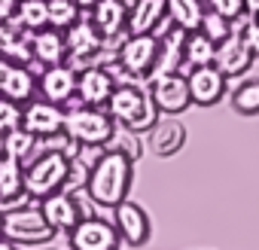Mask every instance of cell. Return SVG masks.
I'll return each instance as SVG.
<instances>
[{
	"mask_svg": "<svg viewBox=\"0 0 259 250\" xmlns=\"http://www.w3.org/2000/svg\"><path fill=\"white\" fill-rule=\"evenodd\" d=\"M132 174H135V162L119 150H107L95 159V165L89 168V195L95 204L101 207H116L128 189H132Z\"/></svg>",
	"mask_w": 259,
	"mask_h": 250,
	"instance_id": "6da1fadb",
	"label": "cell"
},
{
	"mask_svg": "<svg viewBox=\"0 0 259 250\" xmlns=\"http://www.w3.org/2000/svg\"><path fill=\"white\" fill-rule=\"evenodd\" d=\"M107 110L113 116V122L119 125H128L132 132H147L159 122V107L153 101V95H147V89L135 86V82H122L113 89L110 101H107Z\"/></svg>",
	"mask_w": 259,
	"mask_h": 250,
	"instance_id": "7a4b0ae2",
	"label": "cell"
},
{
	"mask_svg": "<svg viewBox=\"0 0 259 250\" xmlns=\"http://www.w3.org/2000/svg\"><path fill=\"white\" fill-rule=\"evenodd\" d=\"M67 165H70V156L64 150L43 153L25 171V192L34 195V198H46V195L58 192L64 186V180H67Z\"/></svg>",
	"mask_w": 259,
	"mask_h": 250,
	"instance_id": "3957f363",
	"label": "cell"
},
{
	"mask_svg": "<svg viewBox=\"0 0 259 250\" xmlns=\"http://www.w3.org/2000/svg\"><path fill=\"white\" fill-rule=\"evenodd\" d=\"M113 125L116 122H113L110 113H104L98 107H82V104L70 107L67 116H64V132L76 144H98V147H104L110 141V135H113Z\"/></svg>",
	"mask_w": 259,
	"mask_h": 250,
	"instance_id": "277c9868",
	"label": "cell"
},
{
	"mask_svg": "<svg viewBox=\"0 0 259 250\" xmlns=\"http://www.w3.org/2000/svg\"><path fill=\"white\" fill-rule=\"evenodd\" d=\"M4 235L13 244H37V241H49L55 235V229L49 226L43 211L16 207V211L4 214Z\"/></svg>",
	"mask_w": 259,
	"mask_h": 250,
	"instance_id": "5b68a950",
	"label": "cell"
},
{
	"mask_svg": "<svg viewBox=\"0 0 259 250\" xmlns=\"http://www.w3.org/2000/svg\"><path fill=\"white\" fill-rule=\"evenodd\" d=\"M159 58V37L153 31L147 34H132L119 46V64L132 76H150Z\"/></svg>",
	"mask_w": 259,
	"mask_h": 250,
	"instance_id": "8992f818",
	"label": "cell"
},
{
	"mask_svg": "<svg viewBox=\"0 0 259 250\" xmlns=\"http://www.w3.org/2000/svg\"><path fill=\"white\" fill-rule=\"evenodd\" d=\"M113 211H116V232H119V241L132 244V247H141V244L150 241V214H147L138 201L122 198Z\"/></svg>",
	"mask_w": 259,
	"mask_h": 250,
	"instance_id": "52a82bcc",
	"label": "cell"
},
{
	"mask_svg": "<svg viewBox=\"0 0 259 250\" xmlns=\"http://www.w3.org/2000/svg\"><path fill=\"white\" fill-rule=\"evenodd\" d=\"M92 25L98 28L104 46H119L128 28V7L122 0H98L92 7Z\"/></svg>",
	"mask_w": 259,
	"mask_h": 250,
	"instance_id": "ba28073f",
	"label": "cell"
},
{
	"mask_svg": "<svg viewBox=\"0 0 259 250\" xmlns=\"http://www.w3.org/2000/svg\"><path fill=\"white\" fill-rule=\"evenodd\" d=\"M153 101H156V107L162 110V113H171V116H177V113H183L189 104H192V95H189V79L183 76V73H165V76H159V79H153Z\"/></svg>",
	"mask_w": 259,
	"mask_h": 250,
	"instance_id": "9c48e42d",
	"label": "cell"
},
{
	"mask_svg": "<svg viewBox=\"0 0 259 250\" xmlns=\"http://www.w3.org/2000/svg\"><path fill=\"white\" fill-rule=\"evenodd\" d=\"M64 116L67 113L61 110V104H55V101H34L22 113V125L37 138H58L64 132Z\"/></svg>",
	"mask_w": 259,
	"mask_h": 250,
	"instance_id": "30bf717a",
	"label": "cell"
},
{
	"mask_svg": "<svg viewBox=\"0 0 259 250\" xmlns=\"http://www.w3.org/2000/svg\"><path fill=\"white\" fill-rule=\"evenodd\" d=\"M186 79H189L192 104L210 107V104H217V101L226 95V79H229V76H226L217 64H201V67H192V73H189Z\"/></svg>",
	"mask_w": 259,
	"mask_h": 250,
	"instance_id": "8fae6325",
	"label": "cell"
},
{
	"mask_svg": "<svg viewBox=\"0 0 259 250\" xmlns=\"http://www.w3.org/2000/svg\"><path fill=\"white\" fill-rule=\"evenodd\" d=\"M70 241L79 250H113L119 244V232L116 226H110L107 220L98 217H85L70 229Z\"/></svg>",
	"mask_w": 259,
	"mask_h": 250,
	"instance_id": "7c38bea8",
	"label": "cell"
},
{
	"mask_svg": "<svg viewBox=\"0 0 259 250\" xmlns=\"http://www.w3.org/2000/svg\"><path fill=\"white\" fill-rule=\"evenodd\" d=\"M253 49L247 46V40L238 34V31H232L226 40H220L217 43V55H213V64L226 73V76H241V73H247L250 70V64H253Z\"/></svg>",
	"mask_w": 259,
	"mask_h": 250,
	"instance_id": "4fadbf2b",
	"label": "cell"
},
{
	"mask_svg": "<svg viewBox=\"0 0 259 250\" xmlns=\"http://www.w3.org/2000/svg\"><path fill=\"white\" fill-rule=\"evenodd\" d=\"M113 89H116V79H113V73L107 67L89 64L82 73H76V95H79L82 104H92V107L107 104Z\"/></svg>",
	"mask_w": 259,
	"mask_h": 250,
	"instance_id": "5bb4252c",
	"label": "cell"
},
{
	"mask_svg": "<svg viewBox=\"0 0 259 250\" xmlns=\"http://www.w3.org/2000/svg\"><path fill=\"white\" fill-rule=\"evenodd\" d=\"M183 144H186V125L177 122V119H171V113H168V119H159L150 129V150L159 159L177 156L183 150Z\"/></svg>",
	"mask_w": 259,
	"mask_h": 250,
	"instance_id": "9a60e30c",
	"label": "cell"
},
{
	"mask_svg": "<svg viewBox=\"0 0 259 250\" xmlns=\"http://www.w3.org/2000/svg\"><path fill=\"white\" fill-rule=\"evenodd\" d=\"M40 92L46 101H55V104H67L76 92V70L67 67L64 61L61 64H46L43 76H40Z\"/></svg>",
	"mask_w": 259,
	"mask_h": 250,
	"instance_id": "2e32d148",
	"label": "cell"
},
{
	"mask_svg": "<svg viewBox=\"0 0 259 250\" xmlns=\"http://www.w3.org/2000/svg\"><path fill=\"white\" fill-rule=\"evenodd\" d=\"M64 40H67V55L73 61H85V58L98 55V49H104V40L92 22H73Z\"/></svg>",
	"mask_w": 259,
	"mask_h": 250,
	"instance_id": "e0dca14e",
	"label": "cell"
},
{
	"mask_svg": "<svg viewBox=\"0 0 259 250\" xmlns=\"http://www.w3.org/2000/svg\"><path fill=\"white\" fill-rule=\"evenodd\" d=\"M43 217L49 220L52 229H61V232H70L76 223H79V207L70 195H61V192H52L43 198Z\"/></svg>",
	"mask_w": 259,
	"mask_h": 250,
	"instance_id": "ac0fdd59",
	"label": "cell"
},
{
	"mask_svg": "<svg viewBox=\"0 0 259 250\" xmlns=\"http://www.w3.org/2000/svg\"><path fill=\"white\" fill-rule=\"evenodd\" d=\"M168 16V0H135L128 10V31L147 34Z\"/></svg>",
	"mask_w": 259,
	"mask_h": 250,
	"instance_id": "d6986e66",
	"label": "cell"
},
{
	"mask_svg": "<svg viewBox=\"0 0 259 250\" xmlns=\"http://www.w3.org/2000/svg\"><path fill=\"white\" fill-rule=\"evenodd\" d=\"M183 43H186V31L177 28L171 34H165V40H159V58H156V67L150 73V79H159L165 73H174L183 61Z\"/></svg>",
	"mask_w": 259,
	"mask_h": 250,
	"instance_id": "ffe728a7",
	"label": "cell"
},
{
	"mask_svg": "<svg viewBox=\"0 0 259 250\" xmlns=\"http://www.w3.org/2000/svg\"><path fill=\"white\" fill-rule=\"evenodd\" d=\"M31 52L37 61L43 64H61L67 58V40L61 34V28H52V31H37L34 40H31Z\"/></svg>",
	"mask_w": 259,
	"mask_h": 250,
	"instance_id": "44dd1931",
	"label": "cell"
},
{
	"mask_svg": "<svg viewBox=\"0 0 259 250\" xmlns=\"http://www.w3.org/2000/svg\"><path fill=\"white\" fill-rule=\"evenodd\" d=\"M25 192V171H22V159H16L13 153L0 156V201H16Z\"/></svg>",
	"mask_w": 259,
	"mask_h": 250,
	"instance_id": "7402d4cb",
	"label": "cell"
},
{
	"mask_svg": "<svg viewBox=\"0 0 259 250\" xmlns=\"http://www.w3.org/2000/svg\"><path fill=\"white\" fill-rule=\"evenodd\" d=\"M213 55H217V43L198 28V31H186V43H183V58L192 64V67H201V64H213Z\"/></svg>",
	"mask_w": 259,
	"mask_h": 250,
	"instance_id": "603a6c76",
	"label": "cell"
},
{
	"mask_svg": "<svg viewBox=\"0 0 259 250\" xmlns=\"http://www.w3.org/2000/svg\"><path fill=\"white\" fill-rule=\"evenodd\" d=\"M168 16L177 28L198 31L201 19H204V4L201 0H168Z\"/></svg>",
	"mask_w": 259,
	"mask_h": 250,
	"instance_id": "cb8c5ba5",
	"label": "cell"
},
{
	"mask_svg": "<svg viewBox=\"0 0 259 250\" xmlns=\"http://www.w3.org/2000/svg\"><path fill=\"white\" fill-rule=\"evenodd\" d=\"M34 89H37L34 73H31L28 67H22V64H13V67H10L7 82H4V89H0V95H7V98H13V101H19V104H22V101H31Z\"/></svg>",
	"mask_w": 259,
	"mask_h": 250,
	"instance_id": "d4e9b609",
	"label": "cell"
},
{
	"mask_svg": "<svg viewBox=\"0 0 259 250\" xmlns=\"http://www.w3.org/2000/svg\"><path fill=\"white\" fill-rule=\"evenodd\" d=\"M0 55L10 58V61H28V58H34L31 43L22 37V31L10 28V22H0Z\"/></svg>",
	"mask_w": 259,
	"mask_h": 250,
	"instance_id": "484cf974",
	"label": "cell"
},
{
	"mask_svg": "<svg viewBox=\"0 0 259 250\" xmlns=\"http://www.w3.org/2000/svg\"><path fill=\"white\" fill-rule=\"evenodd\" d=\"M16 19L28 31H40L49 25V0H19Z\"/></svg>",
	"mask_w": 259,
	"mask_h": 250,
	"instance_id": "4316f807",
	"label": "cell"
},
{
	"mask_svg": "<svg viewBox=\"0 0 259 250\" xmlns=\"http://www.w3.org/2000/svg\"><path fill=\"white\" fill-rule=\"evenodd\" d=\"M107 150H119V153H125L128 159H141V153H144V147H141V138H138V132H132L128 125H113V135H110V141L104 144Z\"/></svg>",
	"mask_w": 259,
	"mask_h": 250,
	"instance_id": "83f0119b",
	"label": "cell"
},
{
	"mask_svg": "<svg viewBox=\"0 0 259 250\" xmlns=\"http://www.w3.org/2000/svg\"><path fill=\"white\" fill-rule=\"evenodd\" d=\"M232 107L241 116H259V79H247L232 92Z\"/></svg>",
	"mask_w": 259,
	"mask_h": 250,
	"instance_id": "f1b7e54d",
	"label": "cell"
},
{
	"mask_svg": "<svg viewBox=\"0 0 259 250\" xmlns=\"http://www.w3.org/2000/svg\"><path fill=\"white\" fill-rule=\"evenodd\" d=\"M34 147H37V135H31L25 125L4 135V153H13L16 159H28L34 153Z\"/></svg>",
	"mask_w": 259,
	"mask_h": 250,
	"instance_id": "f546056e",
	"label": "cell"
},
{
	"mask_svg": "<svg viewBox=\"0 0 259 250\" xmlns=\"http://www.w3.org/2000/svg\"><path fill=\"white\" fill-rule=\"evenodd\" d=\"M79 19L76 0H49V28H70Z\"/></svg>",
	"mask_w": 259,
	"mask_h": 250,
	"instance_id": "4dcf8cb0",
	"label": "cell"
},
{
	"mask_svg": "<svg viewBox=\"0 0 259 250\" xmlns=\"http://www.w3.org/2000/svg\"><path fill=\"white\" fill-rule=\"evenodd\" d=\"M201 31H204L213 43H220V40H226V37L232 34V19H226V16H220L217 10H210V13H204V19H201Z\"/></svg>",
	"mask_w": 259,
	"mask_h": 250,
	"instance_id": "1f68e13d",
	"label": "cell"
},
{
	"mask_svg": "<svg viewBox=\"0 0 259 250\" xmlns=\"http://www.w3.org/2000/svg\"><path fill=\"white\" fill-rule=\"evenodd\" d=\"M232 31H238V34L247 40V46L253 49V55L259 58V19H253V16H247V13H241L238 19H232Z\"/></svg>",
	"mask_w": 259,
	"mask_h": 250,
	"instance_id": "d6a6232c",
	"label": "cell"
},
{
	"mask_svg": "<svg viewBox=\"0 0 259 250\" xmlns=\"http://www.w3.org/2000/svg\"><path fill=\"white\" fill-rule=\"evenodd\" d=\"M22 113H25V110L19 107V101L0 95V135L19 129V125H22Z\"/></svg>",
	"mask_w": 259,
	"mask_h": 250,
	"instance_id": "836d02e7",
	"label": "cell"
},
{
	"mask_svg": "<svg viewBox=\"0 0 259 250\" xmlns=\"http://www.w3.org/2000/svg\"><path fill=\"white\" fill-rule=\"evenodd\" d=\"M89 162L85 159H79V156H70V165H67V180H64V186L67 189H82L85 183H89Z\"/></svg>",
	"mask_w": 259,
	"mask_h": 250,
	"instance_id": "e575fe53",
	"label": "cell"
},
{
	"mask_svg": "<svg viewBox=\"0 0 259 250\" xmlns=\"http://www.w3.org/2000/svg\"><path fill=\"white\" fill-rule=\"evenodd\" d=\"M210 7L226 19H238L244 13V0H210Z\"/></svg>",
	"mask_w": 259,
	"mask_h": 250,
	"instance_id": "d590c367",
	"label": "cell"
},
{
	"mask_svg": "<svg viewBox=\"0 0 259 250\" xmlns=\"http://www.w3.org/2000/svg\"><path fill=\"white\" fill-rule=\"evenodd\" d=\"M19 10V0H0V22H13Z\"/></svg>",
	"mask_w": 259,
	"mask_h": 250,
	"instance_id": "8d00e7d4",
	"label": "cell"
},
{
	"mask_svg": "<svg viewBox=\"0 0 259 250\" xmlns=\"http://www.w3.org/2000/svg\"><path fill=\"white\" fill-rule=\"evenodd\" d=\"M10 67H13L10 58H0V89H4V82H7V76H10Z\"/></svg>",
	"mask_w": 259,
	"mask_h": 250,
	"instance_id": "74e56055",
	"label": "cell"
},
{
	"mask_svg": "<svg viewBox=\"0 0 259 250\" xmlns=\"http://www.w3.org/2000/svg\"><path fill=\"white\" fill-rule=\"evenodd\" d=\"M244 13L253 16V19H259V0H244Z\"/></svg>",
	"mask_w": 259,
	"mask_h": 250,
	"instance_id": "f35d334b",
	"label": "cell"
},
{
	"mask_svg": "<svg viewBox=\"0 0 259 250\" xmlns=\"http://www.w3.org/2000/svg\"><path fill=\"white\" fill-rule=\"evenodd\" d=\"M98 0H76V7H95Z\"/></svg>",
	"mask_w": 259,
	"mask_h": 250,
	"instance_id": "ab89813d",
	"label": "cell"
},
{
	"mask_svg": "<svg viewBox=\"0 0 259 250\" xmlns=\"http://www.w3.org/2000/svg\"><path fill=\"white\" fill-rule=\"evenodd\" d=\"M0 156H4V135H0Z\"/></svg>",
	"mask_w": 259,
	"mask_h": 250,
	"instance_id": "60d3db41",
	"label": "cell"
},
{
	"mask_svg": "<svg viewBox=\"0 0 259 250\" xmlns=\"http://www.w3.org/2000/svg\"><path fill=\"white\" fill-rule=\"evenodd\" d=\"M0 235H4V214H0Z\"/></svg>",
	"mask_w": 259,
	"mask_h": 250,
	"instance_id": "b9f144b4",
	"label": "cell"
}]
</instances>
